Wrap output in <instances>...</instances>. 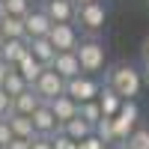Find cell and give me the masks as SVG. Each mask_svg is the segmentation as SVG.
<instances>
[{
	"label": "cell",
	"instance_id": "1",
	"mask_svg": "<svg viewBox=\"0 0 149 149\" xmlns=\"http://www.w3.org/2000/svg\"><path fill=\"white\" fill-rule=\"evenodd\" d=\"M104 84H110L122 98H137L140 90H143V84H146V74L137 66L119 60V63H113V66L104 69Z\"/></svg>",
	"mask_w": 149,
	"mask_h": 149
},
{
	"label": "cell",
	"instance_id": "2",
	"mask_svg": "<svg viewBox=\"0 0 149 149\" xmlns=\"http://www.w3.org/2000/svg\"><path fill=\"white\" fill-rule=\"evenodd\" d=\"M107 15H110V9L104 0H93V3H84L78 6V15H74V24L81 27L84 36H98L104 30V24H107Z\"/></svg>",
	"mask_w": 149,
	"mask_h": 149
},
{
	"label": "cell",
	"instance_id": "3",
	"mask_svg": "<svg viewBox=\"0 0 149 149\" xmlns=\"http://www.w3.org/2000/svg\"><path fill=\"white\" fill-rule=\"evenodd\" d=\"M78 57H81L84 72H90V74H102L107 69V48L98 36H84L78 45Z\"/></svg>",
	"mask_w": 149,
	"mask_h": 149
},
{
	"label": "cell",
	"instance_id": "4",
	"mask_svg": "<svg viewBox=\"0 0 149 149\" xmlns=\"http://www.w3.org/2000/svg\"><path fill=\"white\" fill-rule=\"evenodd\" d=\"M102 86H104V81H98V74L81 72V74H74V78L66 81V93L72 98H78V102H90V98H98Z\"/></svg>",
	"mask_w": 149,
	"mask_h": 149
},
{
	"label": "cell",
	"instance_id": "5",
	"mask_svg": "<svg viewBox=\"0 0 149 149\" xmlns=\"http://www.w3.org/2000/svg\"><path fill=\"white\" fill-rule=\"evenodd\" d=\"M137 125H140V107H137V102H134V98H125V102H122V107H119V113L113 116L116 140L122 143V140H125Z\"/></svg>",
	"mask_w": 149,
	"mask_h": 149
},
{
	"label": "cell",
	"instance_id": "6",
	"mask_svg": "<svg viewBox=\"0 0 149 149\" xmlns=\"http://www.w3.org/2000/svg\"><path fill=\"white\" fill-rule=\"evenodd\" d=\"M30 86H33V90L45 98V102H51V98H57L60 93H66V78H63L57 69L48 66V69H45V72H42V74H39V78H36Z\"/></svg>",
	"mask_w": 149,
	"mask_h": 149
},
{
	"label": "cell",
	"instance_id": "7",
	"mask_svg": "<svg viewBox=\"0 0 149 149\" xmlns=\"http://www.w3.org/2000/svg\"><path fill=\"white\" fill-rule=\"evenodd\" d=\"M48 39L54 42L57 51H72V48L81 45V27L74 21H63V24H54L51 33H48Z\"/></svg>",
	"mask_w": 149,
	"mask_h": 149
},
{
	"label": "cell",
	"instance_id": "8",
	"mask_svg": "<svg viewBox=\"0 0 149 149\" xmlns=\"http://www.w3.org/2000/svg\"><path fill=\"white\" fill-rule=\"evenodd\" d=\"M39 6L51 15L54 24L74 21V15H78V3H74V0H39Z\"/></svg>",
	"mask_w": 149,
	"mask_h": 149
},
{
	"label": "cell",
	"instance_id": "9",
	"mask_svg": "<svg viewBox=\"0 0 149 149\" xmlns=\"http://www.w3.org/2000/svg\"><path fill=\"white\" fill-rule=\"evenodd\" d=\"M24 24H27V39H33V36H48L54 27L51 15L42 9V6H33L27 15H24Z\"/></svg>",
	"mask_w": 149,
	"mask_h": 149
},
{
	"label": "cell",
	"instance_id": "10",
	"mask_svg": "<svg viewBox=\"0 0 149 149\" xmlns=\"http://www.w3.org/2000/svg\"><path fill=\"white\" fill-rule=\"evenodd\" d=\"M51 69H57L66 81H69V78H74V74H81V72H84V66H81L78 48H72V51H57V57H54Z\"/></svg>",
	"mask_w": 149,
	"mask_h": 149
},
{
	"label": "cell",
	"instance_id": "11",
	"mask_svg": "<svg viewBox=\"0 0 149 149\" xmlns=\"http://www.w3.org/2000/svg\"><path fill=\"white\" fill-rule=\"evenodd\" d=\"M30 116H33V125H36V131H39V134H54V131H60V119H57V113L51 110V104H48V102H42Z\"/></svg>",
	"mask_w": 149,
	"mask_h": 149
},
{
	"label": "cell",
	"instance_id": "12",
	"mask_svg": "<svg viewBox=\"0 0 149 149\" xmlns=\"http://www.w3.org/2000/svg\"><path fill=\"white\" fill-rule=\"evenodd\" d=\"M48 104H51V110L57 113L60 125H63V122H69L72 116H78V113H81V102H78V98H72L69 93H60V95H57V98H51Z\"/></svg>",
	"mask_w": 149,
	"mask_h": 149
},
{
	"label": "cell",
	"instance_id": "13",
	"mask_svg": "<svg viewBox=\"0 0 149 149\" xmlns=\"http://www.w3.org/2000/svg\"><path fill=\"white\" fill-rule=\"evenodd\" d=\"M24 54H30V45H27V39H12V36H3V39H0V57H3L6 63L18 66Z\"/></svg>",
	"mask_w": 149,
	"mask_h": 149
},
{
	"label": "cell",
	"instance_id": "14",
	"mask_svg": "<svg viewBox=\"0 0 149 149\" xmlns=\"http://www.w3.org/2000/svg\"><path fill=\"white\" fill-rule=\"evenodd\" d=\"M27 45H30V54H33L36 60H42L45 66H51V63H54L57 48H54V42L48 39V36H33V39H27Z\"/></svg>",
	"mask_w": 149,
	"mask_h": 149
},
{
	"label": "cell",
	"instance_id": "15",
	"mask_svg": "<svg viewBox=\"0 0 149 149\" xmlns=\"http://www.w3.org/2000/svg\"><path fill=\"white\" fill-rule=\"evenodd\" d=\"M42 102H45V98H42L39 93H36L33 86H27L24 93H18L15 98H12V110H15V113H27V116H30L33 110L42 104Z\"/></svg>",
	"mask_w": 149,
	"mask_h": 149
},
{
	"label": "cell",
	"instance_id": "16",
	"mask_svg": "<svg viewBox=\"0 0 149 149\" xmlns=\"http://www.w3.org/2000/svg\"><path fill=\"white\" fill-rule=\"evenodd\" d=\"M3 119H9V125H12V131H15V137H27V140H33L36 134V125H33V116H27V113H15L12 110L9 116H3Z\"/></svg>",
	"mask_w": 149,
	"mask_h": 149
},
{
	"label": "cell",
	"instance_id": "17",
	"mask_svg": "<svg viewBox=\"0 0 149 149\" xmlns=\"http://www.w3.org/2000/svg\"><path fill=\"white\" fill-rule=\"evenodd\" d=\"M98 102H102V110H104V116H116L125 98H122V95H119V93H116L110 84H104V86H102V93H98Z\"/></svg>",
	"mask_w": 149,
	"mask_h": 149
},
{
	"label": "cell",
	"instance_id": "18",
	"mask_svg": "<svg viewBox=\"0 0 149 149\" xmlns=\"http://www.w3.org/2000/svg\"><path fill=\"white\" fill-rule=\"evenodd\" d=\"M60 128H63L69 137H74V140H84L86 134H93V131H95V125H93V122H86L81 113H78V116H72L69 122H63Z\"/></svg>",
	"mask_w": 149,
	"mask_h": 149
},
{
	"label": "cell",
	"instance_id": "19",
	"mask_svg": "<svg viewBox=\"0 0 149 149\" xmlns=\"http://www.w3.org/2000/svg\"><path fill=\"white\" fill-rule=\"evenodd\" d=\"M45 69H48V66L42 63V60H36L33 54H24V57H21V63H18V72H21V74H24V78H27L30 84H33L36 78H39V74H42Z\"/></svg>",
	"mask_w": 149,
	"mask_h": 149
},
{
	"label": "cell",
	"instance_id": "20",
	"mask_svg": "<svg viewBox=\"0 0 149 149\" xmlns=\"http://www.w3.org/2000/svg\"><path fill=\"white\" fill-rule=\"evenodd\" d=\"M3 36L12 39H27V24L21 15H3Z\"/></svg>",
	"mask_w": 149,
	"mask_h": 149
},
{
	"label": "cell",
	"instance_id": "21",
	"mask_svg": "<svg viewBox=\"0 0 149 149\" xmlns=\"http://www.w3.org/2000/svg\"><path fill=\"white\" fill-rule=\"evenodd\" d=\"M125 149H149V125H137L125 140H122Z\"/></svg>",
	"mask_w": 149,
	"mask_h": 149
},
{
	"label": "cell",
	"instance_id": "22",
	"mask_svg": "<svg viewBox=\"0 0 149 149\" xmlns=\"http://www.w3.org/2000/svg\"><path fill=\"white\" fill-rule=\"evenodd\" d=\"M3 86H6V90L12 93V98H15L18 93H24V90H27V86H30V81H27V78H24V74L18 72V66H12V72L6 74V81H3Z\"/></svg>",
	"mask_w": 149,
	"mask_h": 149
},
{
	"label": "cell",
	"instance_id": "23",
	"mask_svg": "<svg viewBox=\"0 0 149 149\" xmlns=\"http://www.w3.org/2000/svg\"><path fill=\"white\" fill-rule=\"evenodd\" d=\"M33 9V0H3V3H0V12H3V15H27V12Z\"/></svg>",
	"mask_w": 149,
	"mask_h": 149
},
{
	"label": "cell",
	"instance_id": "24",
	"mask_svg": "<svg viewBox=\"0 0 149 149\" xmlns=\"http://www.w3.org/2000/svg\"><path fill=\"white\" fill-rule=\"evenodd\" d=\"M81 116L86 119V122H95L104 116V110H102V102H98V98H90V102H81Z\"/></svg>",
	"mask_w": 149,
	"mask_h": 149
},
{
	"label": "cell",
	"instance_id": "25",
	"mask_svg": "<svg viewBox=\"0 0 149 149\" xmlns=\"http://www.w3.org/2000/svg\"><path fill=\"white\" fill-rule=\"evenodd\" d=\"M95 134L102 137L104 143H119L116 140V131H113V116H102L95 122Z\"/></svg>",
	"mask_w": 149,
	"mask_h": 149
},
{
	"label": "cell",
	"instance_id": "26",
	"mask_svg": "<svg viewBox=\"0 0 149 149\" xmlns=\"http://www.w3.org/2000/svg\"><path fill=\"white\" fill-rule=\"evenodd\" d=\"M12 113V93L0 84V116H9Z\"/></svg>",
	"mask_w": 149,
	"mask_h": 149
},
{
	"label": "cell",
	"instance_id": "27",
	"mask_svg": "<svg viewBox=\"0 0 149 149\" xmlns=\"http://www.w3.org/2000/svg\"><path fill=\"white\" fill-rule=\"evenodd\" d=\"M12 137H15V131H12L9 119H0V149H6L12 143Z\"/></svg>",
	"mask_w": 149,
	"mask_h": 149
},
{
	"label": "cell",
	"instance_id": "28",
	"mask_svg": "<svg viewBox=\"0 0 149 149\" xmlns=\"http://www.w3.org/2000/svg\"><path fill=\"white\" fill-rule=\"evenodd\" d=\"M104 146H107V143H104L102 137H98L95 131H93V134H86V137L81 140V149H104Z\"/></svg>",
	"mask_w": 149,
	"mask_h": 149
},
{
	"label": "cell",
	"instance_id": "29",
	"mask_svg": "<svg viewBox=\"0 0 149 149\" xmlns=\"http://www.w3.org/2000/svg\"><path fill=\"white\" fill-rule=\"evenodd\" d=\"M30 143H33V149H54V137L51 134H36Z\"/></svg>",
	"mask_w": 149,
	"mask_h": 149
},
{
	"label": "cell",
	"instance_id": "30",
	"mask_svg": "<svg viewBox=\"0 0 149 149\" xmlns=\"http://www.w3.org/2000/svg\"><path fill=\"white\" fill-rule=\"evenodd\" d=\"M6 149H33V143H30L27 137H12V143H9Z\"/></svg>",
	"mask_w": 149,
	"mask_h": 149
},
{
	"label": "cell",
	"instance_id": "31",
	"mask_svg": "<svg viewBox=\"0 0 149 149\" xmlns=\"http://www.w3.org/2000/svg\"><path fill=\"white\" fill-rule=\"evenodd\" d=\"M9 72H12V63H6V60L0 57V84L6 81V74H9Z\"/></svg>",
	"mask_w": 149,
	"mask_h": 149
},
{
	"label": "cell",
	"instance_id": "32",
	"mask_svg": "<svg viewBox=\"0 0 149 149\" xmlns=\"http://www.w3.org/2000/svg\"><path fill=\"white\" fill-rule=\"evenodd\" d=\"M140 54H143V63H149V36L143 39V45H140Z\"/></svg>",
	"mask_w": 149,
	"mask_h": 149
},
{
	"label": "cell",
	"instance_id": "33",
	"mask_svg": "<svg viewBox=\"0 0 149 149\" xmlns=\"http://www.w3.org/2000/svg\"><path fill=\"white\" fill-rule=\"evenodd\" d=\"M104 149H122V143H107Z\"/></svg>",
	"mask_w": 149,
	"mask_h": 149
},
{
	"label": "cell",
	"instance_id": "34",
	"mask_svg": "<svg viewBox=\"0 0 149 149\" xmlns=\"http://www.w3.org/2000/svg\"><path fill=\"white\" fill-rule=\"evenodd\" d=\"M143 74H146V84H149V63H143Z\"/></svg>",
	"mask_w": 149,
	"mask_h": 149
},
{
	"label": "cell",
	"instance_id": "35",
	"mask_svg": "<svg viewBox=\"0 0 149 149\" xmlns=\"http://www.w3.org/2000/svg\"><path fill=\"white\" fill-rule=\"evenodd\" d=\"M0 39H3V12H0Z\"/></svg>",
	"mask_w": 149,
	"mask_h": 149
},
{
	"label": "cell",
	"instance_id": "36",
	"mask_svg": "<svg viewBox=\"0 0 149 149\" xmlns=\"http://www.w3.org/2000/svg\"><path fill=\"white\" fill-rule=\"evenodd\" d=\"M74 3H78V6H84V3H93V0H74Z\"/></svg>",
	"mask_w": 149,
	"mask_h": 149
},
{
	"label": "cell",
	"instance_id": "37",
	"mask_svg": "<svg viewBox=\"0 0 149 149\" xmlns=\"http://www.w3.org/2000/svg\"><path fill=\"white\" fill-rule=\"evenodd\" d=\"M0 3H3V0H0Z\"/></svg>",
	"mask_w": 149,
	"mask_h": 149
},
{
	"label": "cell",
	"instance_id": "38",
	"mask_svg": "<svg viewBox=\"0 0 149 149\" xmlns=\"http://www.w3.org/2000/svg\"><path fill=\"white\" fill-rule=\"evenodd\" d=\"M0 119H3V116H0Z\"/></svg>",
	"mask_w": 149,
	"mask_h": 149
},
{
	"label": "cell",
	"instance_id": "39",
	"mask_svg": "<svg viewBox=\"0 0 149 149\" xmlns=\"http://www.w3.org/2000/svg\"><path fill=\"white\" fill-rule=\"evenodd\" d=\"M122 149H125V146H122Z\"/></svg>",
	"mask_w": 149,
	"mask_h": 149
}]
</instances>
